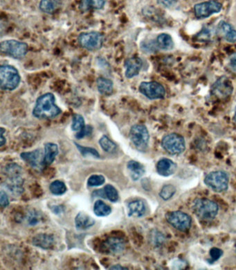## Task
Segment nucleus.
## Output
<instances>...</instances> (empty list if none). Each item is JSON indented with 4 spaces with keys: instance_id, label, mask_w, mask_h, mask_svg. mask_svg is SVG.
<instances>
[{
    "instance_id": "nucleus-1",
    "label": "nucleus",
    "mask_w": 236,
    "mask_h": 270,
    "mask_svg": "<svg viewBox=\"0 0 236 270\" xmlns=\"http://www.w3.org/2000/svg\"><path fill=\"white\" fill-rule=\"evenodd\" d=\"M62 110L56 105L54 94L47 92L37 98L33 108V116L38 119H53L61 114Z\"/></svg>"
},
{
    "instance_id": "nucleus-2",
    "label": "nucleus",
    "mask_w": 236,
    "mask_h": 270,
    "mask_svg": "<svg viewBox=\"0 0 236 270\" xmlns=\"http://www.w3.org/2000/svg\"><path fill=\"white\" fill-rule=\"evenodd\" d=\"M192 209L196 216L203 220H213L219 211L218 204L206 198L195 199Z\"/></svg>"
},
{
    "instance_id": "nucleus-3",
    "label": "nucleus",
    "mask_w": 236,
    "mask_h": 270,
    "mask_svg": "<svg viewBox=\"0 0 236 270\" xmlns=\"http://www.w3.org/2000/svg\"><path fill=\"white\" fill-rule=\"evenodd\" d=\"M21 82L20 73L12 65H3L0 67V87L2 90L13 91L18 88Z\"/></svg>"
},
{
    "instance_id": "nucleus-4",
    "label": "nucleus",
    "mask_w": 236,
    "mask_h": 270,
    "mask_svg": "<svg viewBox=\"0 0 236 270\" xmlns=\"http://www.w3.org/2000/svg\"><path fill=\"white\" fill-rule=\"evenodd\" d=\"M29 46L26 43L16 40H7L0 43V51L4 55L15 59L24 58L28 53Z\"/></svg>"
},
{
    "instance_id": "nucleus-5",
    "label": "nucleus",
    "mask_w": 236,
    "mask_h": 270,
    "mask_svg": "<svg viewBox=\"0 0 236 270\" xmlns=\"http://www.w3.org/2000/svg\"><path fill=\"white\" fill-rule=\"evenodd\" d=\"M130 139L136 148L140 152L148 149L150 134L146 126L143 124H135L130 131Z\"/></svg>"
},
{
    "instance_id": "nucleus-6",
    "label": "nucleus",
    "mask_w": 236,
    "mask_h": 270,
    "mask_svg": "<svg viewBox=\"0 0 236 270\" xmlns=\"http://www.w3.org/2000/svg\"><path fill=\"white\" fill-rule=\"evenodd\" d=\"M162 146L168 154L179 155L186 150V141L182 136L172 133L162 139Z\"/></svg>"
},
{
    "instance_id": "nucleus-7",
    "label": "nucleus",
    "mask_w": 236,
    "mask_h": 270,
    "mask_svg": "<svg viewBox=\"0 0 236 270\" xmlns=\"http://www.w3.org/2000/svg\"><path fill=\"white\" fill-rule=\"evenodd\" d=\"M233 92L231 81L226 76L219 77L211 87L210 94L219 100H225L231 97Z\"/></svg>"
},
{
    "instance_id": "nucleus-8",
    "label": "nucleus",
    "mask_w": 236,
    "mask_h": 270,
    "mask_svg": "<svg viewBox=\"0 0 236 270\" xmlns=\"http://www.w3.org/2000/svg\"><path fill=\"white\" fill-rule=\"evenodd\" d=\"M166 220L177 231L187 232L192 225V219L190 215L180 211H171L166 214Z\"/></svg>"
},
{
    "instance_id": "nucleus-9",
    "label": "nucleus",
    "mask_w": 236,
    "mask_h": 270,
    "mask_svg": "<svg viewBox=\"0 0 236 270\" xmlns=\"http://www.w3.org/2000/svg\"><path fill=\"white\" fill-rule=\"evenodd\" d=\"M78 42L85 50L94 52L100 50L103 46L104 37L97 31L83 32L78 36Z\"/></svg>"
},
{
    "instance_id": "nucleus-10",
    "label": "nucleus",
    "mask_w": 236,
    "mask_h": 270,
    "mask_svg": "<svg viewBox=\"0 0 236 270\" xmlns=\"http://www.w3.org/2000/svg\"><path fill=\"white\" fill-rule=\"evenodd\" d=\"M204 181L213 191L223 192L228 188L229 178L225 172L214 171L208 174Z\"/></svg>"
},
{
    "instance_id": "nucleus-11",
    "label": "nucleus",
    "mask_w": 236,
    "mask_h": 270,
    "mask_svg": "<svg viewBox=\"0 0 236 270\" xmlns=\"http://www.w3.org/2000/svg\"><path fill=\"white\" fill-rule=\"evenodd\" d=\"M139 92L149 99H163L166 92L163 85L156 82H144L141 83L139 87Z\"/></svg>"
},
{
    "instance_id": "nucleus-12",
    "label": "nucleus",
    "mask_w": 236,
    "mask_h": 270,
    "mask_svg": "<svg viewBox=\"0 0 236 270\" xmlns=\"http://www.w3.org/2000/svg\"><path fill=\"white\" fill-rule=\"evenodd\" d=\"M222 9V4L216 0H210L194 6V13L198 19L209 18L213 14L220 13Z\"/></svg>"
},
{
    "instance_id": "nucleus-13",
    "label": "nucleus",
    "mask_w": 236,
    "mask_h": 270,
    "mask_svg": "<svg viewBox=\"0 0 236 270\" xmlns=\"http://www.w3.org/2000/svg\"><path fill=\"white\" fill-rule=\"evenodd\" d=\"M44 156L41 149H37L32 152H23L20 154V158L28 165L34 169L41 171L44 163Z\"/></svg>"
},
{
    "instance_id": "nucleus-14",
    "label": "nucleus",
    "mask_w": 236,
    "mask_h": 270,
    "mask_svg": "<svg viewBox=\"0 0 236 270\" xmlns=\"http://www.w3.org/2000/svg\"><path fill=\"white\" fill-rule=\"evenodd\" d=\"M143 67V60L138 56L128 58L125 62L126 68V77L128 79H132L139 75Z\"/></svg>"
},
{
    "instance_id": "nucleus-15",
    "label": "nucleus",
    "mask_w": 236,
    "mask_h": 270,
    "mask_svg": "<svg viewBox=\"0 0 236 270\" xmlns=\"http://www.w3.org/2000/svg\"><path fill=\"white\" fill-rule=\"evenodd\" d=\"M126 243L121 238L111 237L103 243L104 250L112 254H119L124 252Z\"/></svg>"
},
{
    "instance_id": "nucleus-16",
    "label": "nucleus",
    "mask_w": 236,
    "mask_h": 270,
    "mask_svg": "<svg viewBox=\"0 0 236 270\" xmlns=\"http://www.w3.org/2000/svg\"><path fill=\"white\" fill-rule=\"evenodd\" d=\"M156 172L162 177H170L174 175L177 170V165L169 158H164L156 163Z\"/></svg>"
},
{
    "instance_id": "nucleus-17",
    "label": "nucleus",
    "mask_w": 236,
    "mask_h": 270,
    "mask_svg": "<svg viewBox=\"0 0 236 270\" xmlns=\"http://www.w3.org/2000/svg\"><path fill=\"white\" fill-rule=\"evenodd\" d=\"M218 35L228 43H236V30L228 22L221 20L217 27Z\"/></svg>"
},
{
    "instance_id": "nucleus-18",
    "label": "nucleus",
    "mask_w": 236,
    "mask_h": 270,
    "mask_svg": "<svg viewBox=\"0 0 236 270\" xmlns=\"http://www.w3.org/2000/svg\"><path fill=\"white\" fill-rule=\"evenodd\" d=\"M24 179L21 176L8 177L5 184V188L13 195H20L24 192Z\"/></svg>"
},
{
    "instance_id": "nucleus-19",
    "label": "nucleus",
    "mask_w": 236,
    "mask_h": 270,
    "mask_svg": "<svg viewBox=\"0 0 236 270\" xmlns=\"http://www.w3.org/2000/svg\"><path fill=\"white\" fill-rule=\"evenodd\" d=\"M95 224V220L86 213L80 212L75 218V228L80 231L88 229Z\"/></svg>"
},
{
    "instance_id": "nucleus-20",
    "label": "nucleus",
    "mask_w": 236,
    "mask_h": 270,
    "mask_svg": "<svg viewBox=\"0 0 236 270\" xmlns=\"http://www.w3.org/2000/svg\"><path fill=\"white\" fill-rule=\"evenodd\" d=\"M128 216L141 218L146 212V206L142 200H135L128 204Z\"/></svg>"
},
{
    "instance_id": "nucleus-21",
    "label": "nucleus",
    "mask_w": 236,
    "mask_h": 270,
    "mask_svg": "<svg viewBox=\"0 0 236 270\" xmlns=\"http://www.w3.org/2000/svg\"><path fill=\"white\" fill-rule=\"evenodd\" d=\"M54 238L50 234L41 233L35 235L33 239L34 246L43 249L52 248L54 244Z\"/></svg>"
},
{
    "instance_id": "nucleus-22",
    "label": "nucleus",
    "mask_w": 236,
    "mask_h": 270,
    "mask_svg": "<svg viewBox=\"0 0 236 270\" xmlns=\"http://www.w3.org/2000/svg\"><path fill=\"white\" fill-rule=\"evenodd\" d=\"M127 167L130 177L135 181L139 180L145 173L144 166L136 160H130L127 164Z\"/></svg>"
},
{
    "instance_id": "nucleus-23",
    "label": "nucleus",
    "mask_w": 236,
    "mask_h": 270,
    "mask_svg": "<svg viewBox=\"0 0 236 270\" xmlns=\"http://www.w3.org/2000/svg\"><path fill=\"white\" fill-rule=\"evenodd\" d=\"M106 0H81L79 9L81 12H88L91 10H100L103 8Z\"/></svg>"
},
{
    "instance_id": "nucleus-24",
    "label": "nucleus",
    "mask_w": 236,
    "mask_h": 270,
    "mask_svg": "<svg viewBox=\"0 0 236 270\" xmlns=\"http://www.w3.org/2000/svg\"><path fill=\"white\" fill-rule=\"evenodd\" d=\"M59 150L57 145L53 143H46L45 145L44 163L45 165H51L56 159Z\"/></svg>"
},
{
    "instance_id": "nucleus-25",
    "label": "nucleus",
    "mask_w": 236,
    "mask_h": 270,
    "mask_svg": "<svg viewBox=\"0 0 236 270\" xmlns=\"http://www.w3.org/2000/svg\"><path fill=\"white\" fill-rule=\"evenodd\" d=\"M97 88L99 92L104 96H109L114 90V84L110 79L105 77H99L96 81Z\"/></svg>"
},
{
    "instance_id": "nucleus-26",
    "label": "nucleus",
    "mask_w": 236,
    "mask_h": 270,
    "mask_svg": "<svg viewBox=\"0 0 236 270\" xmlns=\"http://www.w3.org/2000/svg\"><path fill=\"white\" fill-rule=\"evenodd\" d=\"M156 43L159 49L164 51L172 50L175 47L173 38L168 33H161L159 35L156 37Z\"/></svg>"
},
{
    "instance_id": "nucleus-27",
    "label": "nucleus",
    "mask_w": 236,
    "mask_h": 270,
    "mask_svg": "<svg viewBox=\"0 0 236 270\" xmlns=\"http://www.w3.org/2000/svg\"><path fill=\"white\" fill-rule=\"evenodd\" d=\"M61 0H41L39 8L43 12L52 14L61 7Z\"/></svg>"
},
{
    "instance_id": "nucleus-28",
    "label": "nucleus",
    "mask_w": 236,
    "mask_h": 270,
    "mask_svg": "<svg viewBox=\"0 0 236 270\" xmlns=\"http://www.w3.org/2000/svg\"><path fill=\"white\" fill-rule=\"evenodd\" d=\"M94 214L98 217H106L112 213V208L102 200H97L94 205Z\"/></svg>"
},
{
    "instance_id": "nucleus-29",
    "label": "nucleus",
    "mask_w": 236,
    "mask_h": 270,
    "mask_svg": "<svg viewBox=\"0 0 236 270\" xmlns=\"http://www.w3.org/2000/svg\"><path fill=\"white\" fill-rule=\"evenodd\" d=\"M99 145L105 152L112 154L116 152L117 146L116 143L109 139L107 136H103L99 140Z\"/></svg>"
},
{
    "instance_id": "nucleus-30",
    "label": "nucleus",
    "mask_w": 236,
    "mask_h": 270,
    "mask_svg": "<svg viewBox=\"0 0 236 270\" xmlns=\"http://www.w3.org/2000/svg\"><path fill=\"white\" fill-rule=\"evenodd\" d=\"M67 188L63 181L56 180L53 181L50 186V190L54 195H62L67 192Z\"/></svg>"
},
{
    "instance_id": "nucleus-31",
    "label": "nucleus",
    "mask_w": 236,
    "mask_h": 270,
    "mask_svg": "<svg viewBox=\"0 0 236 270\" xmlns=\"http://www.w3.org/2000/svg\"><path fill=\"white\" fill-rule=\"evenodd\" d=\"M149 240H150L151 244L156 247L162 246L166 241L164 234L155 229L151 231Z\"/></svg>"
},
{
    "instance_id": "nucleus-32",
    "label": "nucleus",
    "mask_w": 236,
    "mask_h": 270,
    "mask_svg": "<svg viewBox=\"0 0 236 270\" xmlns=\"http://www.w3.org/2000/svg\"><path fill=\"white\" fill-rule=\"evenodd\" d=\"M86 122L85 119L80 114L73 115L72 118V125L71 129L73 131L81 132L86 129Z\"/></svg>"
},
{
    "instance_id": "nucleus-33",
    "label": "nucleus",
    "mask_w": 236,
    "mask_h": 270,
    "mask_svg": "<svg viewBox=\"0 0 236 270\" xmlns=\"http://www.w3.org/2000/svg\"><path fill=\"white\" fill-rule=\"evenodd\" d=\"M74 144L83 156H85V157H86V156H92V157L96 158H100L99 153L98 152L96 149L92 148V147L82 146V145H79L76 143H74Z\"/></svg>"
},
{
    "instance_id": "nucleus-34",
    "label": "nucleus",
    "mask_w": 236,
    "mask_h": 270,
    "mask_svg": "<svg viewBox=\"0 0 236 270\" xmlns=\"http://www.w3.org/2000/svg\"><path fill=\"white\" fill-rule=\"evenodd\" d=\"M175 192L176 188L173 185L168 184L162 188L160 192V196L164 201H169L175 195Z\"/></svg>"
},
{
    "instance_id": "nucleus-35",
    "label": "nucleus",
    "mask_w": 236,
    "mask_h": 270,
    "mask_svg": "<svg viewBox=\"0 0 236 270\" xmlns=\"http://www.w3.org/2000/svg\"><path fill=\"white\" fill-rule=\"evenodd\" d=\"M104 192H105V197L111 202H116L120 198V194L117 191L116 188L110 184H107L104 187Z\"/></svg>"
},
{
    "instance_id": "nucleus-36",
    "label": "nucleus",
    "mask_w": 236,
    "mask_h": 270,
    "mask_svg": "<svg viewBox=\"0 0 236 270\" xmlns=\"http://www.w3.org/2000/svg\"><path fill=\"white\" fill-rule=\"evenodd\" d=\"M6 175L8 177L21 176L22 167L17 163H9L5 167Z\"/></svg>"
},
{
    "instance_id": "nucleus-37",
    "label": "nucleus",
    "mask_w": 236,
    "mask_h": 270,
    "mask_svg": "<svg viewBox=\"0 0 236 270\" xmlns=\"http://www.w3.org/2000/svg\"><path fill=\"white\" fill-rule=\"evenodd\" d=\"M25 219L29 225L35 226L41 222L42 216L37 211H31L26 214Z\"/></svg>"
},
{
    "instance_id": "nucleus-38",
    "label": "nucleus",
    "mask_w": 236,
    "mask_h": 270,
    "mask_svg": "<svg viewBox=\"0 0 236 270\" xmlns=\"http://www.w3.org/2000/svg\"><path fill=\"white\" fill-rule=\"evenodd\" d=\"M105 178L101 175H94L90 177L88 180V185L90 187L101 186L105 184Z\"/></svg>"
},
{
    "instance_id": "nucleus-39",
    "label": "nucleus",
    "mask_w": 236,
    "mask_h": 270,
    "mask_svg": "<svg viewBox=\"0 0 236 270\" xmlns=\"http://www.w3.org/2000/svg\"><path fill=\"white\" fill-rule=\"evenodd\" d=\"M195 38L198 41L207 42V41H209L211 40V32L208 28L204 27L198 35H196Z\"/></svg>"
},
{
    "instance_id": "nucleus-40",
    "label": "nucleus",
    "mask_w": 236,
    "mask_h": 270,
    "mask_svg": "<svg viewBox=\"0 0 236 270\" xmlns=\"http://www.w3.org/2000/svg\"><path fill=\"white\" fill-rule=\"evenodd\" d=\"M223 254L224 252L222 249L217 248V247H213V248L211 249L210 252H209L211 258L208 262H210V263H213V262L218 261L222 257Z\"/></svg>"
},
{
    "instance_id": "nucleus-41",
    "label": "nucleus",
    "mask_w": 236,
    "mask_h": 270,
    "mask_svg": "<svg viewBox=\"0 0 236 270\" xmlns=\"http://www.w3.org/2000/svg\"><path fill=\"white\" fill-rule=\"evenodd\" d=\"M9 204H10V201H9V199L7 193L5 191H3V190H1V192H0V205H1L2 207H7L9 205Z\"/></svg>"
},
{
    "instance_id": "nucleus-42",
    "label": "nucleus",
    "mask_w": 236,
    "mask_h": 270,
    "mask_svg": "<svg viewBox=\"0 0 236 270\" xmlns=\"http://www.w3.org/2000/svg\"><path fill=\"white\" fill-rule=\"evenodd\" d=\"M92 128L90 126H86V129L75 134V138L78 139H82L83 138L88 137L92 133Z\"/></svg>"
},
{
    "instance_id": "nucleus-43",
    "label": "nucleus",
    "mask_w": 236,
    "mask_h": 270,
    "mask_svg": "<svg viewBox=\"0 0 236 270\" xmlns=\"http://www.w3.org/2000/svg\"><path fill=\"white\" fill-rule=\"evenodd\" d=\"M228 66L233 73L236 74V52L230 56Z\"/></svg>"
},
{
    "instance_id": "nucleus-44",
    "label": "nucleus",
    "mask_w": 236,
    "mask_h": 270,
    "mask_svg": "<svg viewBox=\"0 0 236 270\" xmlns=\"http://www.w3.org/2000/svg\"><path fill=\"white\" fill-rule=\"evenodd\" d=\"M159 5L165 7V8H171L177 3V0H156Z\"/></svg>"
},
{
    "instance_id": "nucleus-45",
    "label": "nucleus",
    "mask_w": 236,
    "mask_h": 270,
    "mask_svg": "<svg viewBox=\"0 0 236 270\" xmlns=\"http://www.w3.org/2000/svg\"><path fill=\"white\" fill-rule=\"evenodd\" d=\"M6 132V130L4 128L2 127L0 129V146L3 147L7 143V140L6 138L4 137V133Z\"/></svg>"
},
{
    "instance_id": "nucleus-46",
    "label": "nucleus",
    "mask_w": 236,
    "mask_h": 270,
    "mask_svg": "<svg viewBox=\"0 0 236 270\" xmlns=\"http://www.w3.org/2000/svg\"><path fill=\"white\" fill-rule=\"evenodd\" d=\"M52 210L53 213H54L55 214H60V213L63 212L64 208L60 205L54 206V207L52 208Z\"/></svg>"
},
{
    "instance_id": "nucleus-47",
    "label": "nucleus",
    "mask_w": 236,
    "mask_h": 270,
    "mask_svg": "<svg viewBox=\"0 0 236 270\" xmlns=\"http://www.w3.org/2000/svg\"><path fill=\"white\" fill-rule=\"evenodd\" d=\"M109 269H128L127 267H123V266L120 265H116L114 266H112L110 268H109Z\"/></svg>"
},
{
    "instance_id": "nucleus-48",
    "label": "nucleus",
    "mask_w": 236,
    "mask_h": 270,
    "mask_svg": "<svg viewBox=\"0 0 236 270\" xmlns=\"http://www.w3.org/2000/svg\"><path fill=\"white\" fill-rule=\"evenodd\" d=\"M233 121L234 122H235V123L236 124V107L235 109V113H234Z\"/></svg>"
},
{
    "instance_id": "nucleus-49",
    "label": "nucleus",
    "mask_w": 236,
    "mask_h": 270,
    "mask_svg": "<svg viewBox=\"0 0 236 270\" xmlns=\"http://www.w3.org/2000/svg\"><path fill=\"white\" fill-rule=\"evenodd\" d=\"M235 252H236V243L235 244Z\"/></svg>"
}]
</instances>
